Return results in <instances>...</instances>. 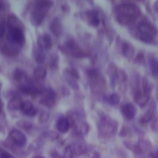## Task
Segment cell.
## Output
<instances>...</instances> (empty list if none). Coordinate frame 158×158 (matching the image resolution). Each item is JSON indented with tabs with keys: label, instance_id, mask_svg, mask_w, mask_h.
Masks as SVG:
<instances>
[{
	"label": "cell",
	"instance_id": "7",
	"mask_svg": "<svg viewBox=\"0 0 158 158\" xmlns=\"http://www.w3.org/2000/svg\"><path fill=\"white\" fill-rule=\"evenodd\" d=\"M136 107L131 103L125 104L122 107V112L123 115L128 119H132L136 114Z\"/></svg>",
	"mask_w": 158,
	"mask_h": 158
},
{
	"label": "cell",
	"instance_id": "12",
	"mask_svg": "<svg viewBox=\"0 0 158 158\" xmlns=\"http://www.w3.org/2000/svg\"><path fill=\"white\" fill-rule=\"evenodd\" d=\"M7 24L8 29L12 30L15 28H22V23L20 22L19 19L14 14L10 15L7 18Z\"/></svg>",
	"mask_w": 158,
	"mask_h": 158
},
{
	"label": "cell",
	"instance_id": "33",
	"mask_svg": "<svg viewBox=\"0 0 158 158\" xmlns=\"http://www.w3.org/2000/svg\"><path fill=\"white\" fill-rule=\"evenodd\" d=\"M6 31V23L4 21H2L0 23V38H2Z\"/></svg>",
	"mask_w": 158,
	"mask_h": 158
},
{
	"label": "cell",
	"instance_id": "39",
	"mask_svg": "<svg viewBox=\"0 0 158 158\" xmlns=\"http://www.w3.org/2000/svg\"><path fill=\"white\" fill-rule=\"evenodd\" d=\"M157 156H158V151H157Z\"/></svg>",
	"mask_w": 158,
	"mask_h": 158
},
{
	"label": "cell",
	"instance_id": "17",
	"mask_svg": "<svg viewBox=\"0 0 158 158\" xmlns=\"http://www.w3.org/2000/svg\"><path fill=\"white\" fill-rule=\"evenodd\" d=\"M20 90L21 92L28 95H35L39 91L37 88L34 86L30 85H23L20 87Z\"/></svg>",
	"mask_w": 158,
	"mask_h": 158
},
{
	"label": "cell",
	"instance_id": "23",
	"mask_svg": "<svg viewBox=\"0 0 158 158\" xmlns=\"http://www.w3.org/2000/svg\"><path fill=\"white\" fill-rule=\"evenodd\" d=\"M106 101L110 105H115L119 102V96L116 93H112L105 97Z\"/></svg>",
	"mask_w": 158,
	"mask_h": 158
},
{
	"label": "cell",
	"instance_id": "28",
	"mask_svg": "<svg viewBox=\"0 0 158 158\" xmlns=\"http://www.w3.org/2000/svg\"><path fill=\"white\" fill-rule=\"evenodd\" d=\"M72 149H73V152L76 154V155H80L81 154H83L85 152V148L78 144H74L72 146Z\"/></svg>",
	"mask_w": 158,
	"mask_h": 158
},
{
	"label": "cell",
	"instance_id": "16",
	"mask_svg": "<svg viewBox=\"0 0 158 158\" xmlns=\"http://www.w3.org/2000/svg\"><path fill=\"white\" fill-rule=\"evenodd\" d=\"M87 16L88 17L91 24L94 26L96 27L99 24V19L98 17V14L96 10H91L86 13Z\"/></svg>",
	"mask_w": 158,
	"mask_h": 158
},
{
	"label": "cell",
	"instance_id": "3",
	"mask_svg": "<svg viewBox=\"0 0 158 158\" xmlns=\"http://www.w3.org/2000/svg\"><path fill=\"white\" fill-rule=\"evenodd\" d=\"M157 35V28L151 22L144 21L138 26L139 38L146 43H151Z\"/></svg>",
	"mask_w": 158,
	"mask_h": 158
},
{
	"label": "cell",
	"instance_id": "29",
	"mask_svg": "<svg viewBox=\"0 0 158 158\" xmlns=\"http://www.w3.org/2000/svg\"><path fill=\"white\" fill-rule=\"evenodd\" d=\"M67 73H68V75L72 78H74V79H78L79 78V74L78 73V72L74 69H67Z\"/></svg>",
	"mask_w": 158,
	"mask_h": 158
},
{
	"label": "cell",
	"instance_id": "15",
	"mask_svg": "<svg viewBox=\"0 0 158 158\" xmlns=\"http://www.w3.org/2000/svg\"><path fill=\"white\" fill-rule=\"evenodd\" d=\"M122 52L125 58L127 59H131L134 54V48L131 44L125 43L122 45Z\"/></svg>",
	"mask_w": 158,
	"mask_h": 158
},
{
	"label": "cell",
	"instance_id": "25",
	"mask_svg": "<svg viewBox=\"0 0 158 158\" xmlns=\"http://www.w3.org/2000/svg\"><path fill=\"white\" fill-rule=\"evenodd\" d=\"M2 52L7 56H13L17 53V49L14 46H6L2 49Z\"/></svg>",
	"mask_w": 158,
	"mask_h": 158
},
{
	"label": "cell",
	"instance_id": "35",
	"mask_svg": "<svg viewBox=\"0 0 158 158\" xmlns=\"http://www.w3.org/2000/svg\"><path fill=\"white\" fill-rule=\"evenodd\" d=\"M2 102L0 99V114L1 113V111H2Z\"/></svg>",
	"mask_w": 158,
	"mask_h": 158
},
{
	"label": "cell",
	"instance_id": "31",
	"mask_svg": "<svg viewBox=\"0 0 158 158\" xmlns=\"http://www.w3.org/2000/svg\"><path fill=\"white\" fill-rule=\"evenodd\" d=\"M49 118V113L46 110H43L41 112L40 116V120L41 122H45L48 120Z\"/></svg>",
	"mask_w": 158,
	"mask_h": 158
},
{
	"label": "cell",
	"instance_id": "4",
	"mask_svg": "<svg viewBox=\"0 0 158 158\" xmlns=\"http://www.w3.org/2000/svg\"><path fill=\"white\" fill-rule=\"evenodd\" d=\"M8 40L12 43L22 45L25 42V36L21 28H15L9 30L7 35Z\"/></svg>",
	"mask_w": 158,
	"mask_h": 158
},
{
	"label": "cell",
	"instance_id": "1",
	"mask_svg": "<svg viewBox=\"0 0 158 158\" xmlns=\"http://www.w3.org/2000/svg\"><path fill=\"white\" fill-rule=\"evenodd\" d=\"M141 11L138 6L132 2H123L120 4L115 9L116 19L123 25H126L136 19Z\"/></svg>",
	"mask_w": 158,
	"mask_h": 158
},
{
	"label": "cell",
	"instance_id": "34",
	"mask_svg": "<svg viewBox=\"0 0 158 158\" xmlns=\"http://www.w3.org/2000/svg\"><path fill=\"white\" fill-rule=\"evenodd\" d=\"M5 8V4L3 1H0V10H2Z\"/></svg>",
	"mask_w": 158,
	"mask_h": 158
},
{
	"label": "cell",
	"instance_id": "6",
	"mask_svg": "<svg viewBox=\"0 0 158 158\" xmlns=\"http://www.w3.org/2000/svg\"><path fill=\"white\" fill-rule=\"evenodd\" d=\"M145 88L144 91H138L135 94V102L140 106H145L149 99V89Z\"/></svg>",
	"mask_w": 158,
	"mask_h": 158
},
{
	"label": "cell",
	"instance_id": "20",
	"mask_svg": "<svg viewBox=\"0 0 158 158\" xmlns=\"http://www.w3.org/2000/svg\"><path fill=\"white\" fill-rule=\"evenodd\" d=\"M33 75L36 78L43 79L46 76V70L43 67H37L34 70Z\"/></svg>",
	"mask_w": 158,
	"mask_h": 158
},
{
	"label": "cell",
	"instance_id": "14",
	"mask_svg": "<svg viewBox=\"0 0 158 158\" xmlns=\"http://www.w3.org/2000/svg\"><path fill=\"white\" fill-rule=\"evenodd\" d=\"M23 101H22L21 98L19 96H14L12 98L7 104V107L10 110H17L20 109L21 106L22 104Z\"/></svg>",
	"mask_w": 158,
	"mask_h": 158
},
{
	"label": "cell",
	"instance_id": "2",
	"mask_svg": "<svg viewBox=\"0 0 158 158\" xmlns=\"http://www.w3.org/2000/svg\"><path fill=\"white\" fill-rule=\"evenodd\" d=\"M53 2L49 1H40L36 4L31 15V22L35 26H39L46 17L49 7L52 6Z\"/></svg>",
	"mask_w": 158,
	"mask_h": 158
},
{
	"label": "cell",
	"instance_id": "11",
	"mask_svg": "<svg viewBox=\"0 0 158 158\" xmlns=\"http://www.w3.org/2000/svg\"><path fill=\"white\" fill-rule=\"evenodd\" d=\"M50 30L55 36L58 37L60 36L62 32V24L58 19L56 18L51 22L50 24Z\"/></svg>",
	"mask_w": 158,
	"mask_h": 158
},
{
	"label": "cell",
	"instance_id": "22",
	"mask_svg": "<svg viewBox=\"0 0 158 158\" xmlns=\"http://www.w3.org/2000/svg\"><path fill=\"white\" fill-rule=\"evenodd\" d=\"M154 112V109L153 107H150L149 110L145 113V114L142 117V118L140 119V122L141 123H146L148 122L153 117Z\"/></svg>",
	"mask_w": 158,
	"mask_h": 158
},
{
	"label": "cell",
	"instance_id": "36",
	"mask_svg": "<svg viewBox=\"0 0 158 158\" xmlns=\"http://www.w3.org/2000/svg\"><path fill=\"white\" fill-rule=\"evenodd\" d=\"M33 158H45V157L41 156H35L33 157Z\"/></svg>",
	"mask_w": 158,
	"mask_h": 158
},
{
	"label": "cell",
	"instance_id": "32",
	"mask_svg": "<svg viewBox=\"0 0 158 158\" xmlns=\"http://www.w3.org/2000/svg\"><path fill=\"white\" fill-rule=\"evenodd\" d=\"M0 158H14L11 154L4 149H0Z\"/></svg>",
	"mask_w": 158,
	"mask_h": 158
},
{
	"label": "cell",
	"instance_id": "37",
	"mask_svg": "<svg viewBox=\"0 0 158 158\" xmlns=\"http://www.w3.org/2000/svg\"><path fill=\"white\" fill-rule=\"evenodd\" d=\"M151 158H156V157H155L154 156H152Z\"/></svg>",
	"mask_w": 158,
	"mask_h": 158
},
{
	"label": "cell",
	"instance_id": "10",
	"mask_svg": "<svg viewBox=\"0 0 158 158\" xmlns=\"http://www.w3.org/2000/svg\"><path fill=\"white\" fill-rule=\"evenodd\" d=\"M21 110L27 116H34L37 113V109L33 106V104L28 101H25L22 102L20 107Z\"/></svg>",
	"mask_w": 158,
	"mask_h": 158
},
{
	"label": "cell",
	"instance_id": "5",
	"mask_svg": "<svg viewBox=\"0 0 158 158\" xmlns=\"http://www.w3.org/2000/svg\"><path fill=\"white\" fill-rule=\"evenodd\" d=\"M9 138L11 141L19 146H23L27 140L26 136L17 129H14L10 132Z\"/></svg>",
	"mask_w": 158,
	"mask_h": 158
},
{
	"label": "cell",
	"instance_id": "21",
	"mask_svg": "<svg viewBox=\"0 0 158 158\" xmlns=\"http://www.w3.org/2000/svg\"><path fill=\"white\" fill-rule=\"evenodd\" d=\"M101 131L102 133L112 134L114 132V127L110 123L107 122H104L101 127Z\"/></svg>",
	"mask_w": 158,
	"mask_h": 158
},
{
	"label": "cell",
	"instance_id": "13",
	"mask_svg": "<svg viewBox=\"0 0 158 158\" xmlns=\"http://www.w3.org/2000/svg\"><path fill=\"white\" fill-rule=\"evenodd\" d=\"M54 100H55V93L52 90H49L48 91L46 96L41 99L40 102L45 105L46 106L50 107L54 104Z\"/></svg>",
	"mask_w": 158,
	"mask_h": 158
},
{
	"label": "cell",
	"instance_id": "19",
	"mask_svg": "<svg viewBox=\"0 0 158 158\" xmlns=\"http://www.w3.org/2000/svg\"><path fill=\"white\" fill-rule=\"evenodd\" d=\"M34 57L38 63H43L46 59V56L43 51L40 48L35 49L33 52Z\"/></svg>",
	"mask_w": 158,
	"mask_h": 158
},
{
	"label": "cell",
	"instance_id": "18",
	"mask_svg": "<svg viewBox=\"0 0 158 158\" xmlns=\"http://www.w3.org/2000/svg\"><path fill=\"white\" fill-rule=\"evenodd\" d=\"M149 64L152 73L154 75H158V59L151 57L149 59Z\"/></svg>",
	"mask_w": 158,
	"mask_h": 158
},
{
	"label": "cell",
	"instance_id": "8",
	"mask_svg": "<svg viewBox=\"0 0 158 158\" xmlns=\"http://www.w3.org/2000/svg\"><path fill=\"white\" fill-rule=\"evenodd\" d=\"M38 48L41 50L49 49L52 46L51 37L49 34H44L43 36H40L38 40Z\"/></svg>",
	"mask_w": 158,
	"mask_h": 158
},
{
	"label": "cell",
	"instance_id": "38",
	"mask_svg": "<svg viewBox=\"0 0 158 158\" xmlns=\"http://www.w3.org/2000/svg\"><path fill=\"white\" fill-rule=\"evenodd\" d=\"M0 89H1V83H0Z\"/></svg>",
	"mask_w": 158,
	"mask_h": 158
},
{
	"label": "cell",
	"instance_id": "27",
	"mask_svg": "<svg viewBox=\"0 0 158 158\" xmlns=\"http://www.w3.org/2000/svg\"><path fill=\"white\" fill-rule=\"evenodd\" d=\"M17 125L24 130H30L32 127V123L31 122L26 120H20L17 122Z\"/></svg>",
	"mask_w": 158,
	"mask_h": 158
},
{
	"label": "cell",
	"instance_id": "24",
	"mask_svg": "<svg viewBox=\"0 0 158 158\" xmlns=\"http://www.w3.org/2000/svg\"><path fill=\"white\" fill-rule=\"evenodd\" d=\"M49 65L51 69H57L59 66V56L57 54H51L49 60Z\"/></svg>",
	"mask_w": 158,
	"mask_h": 158
},
{
	"label": "cell",
	"instance_id": "30",
	"mask_svg": "<svg viewBox=\"0 0 158 158\" xmlns=\"http://www.w3.org/2000/svg\"><path fill=\"white\" fill-rule=\"evenodd\" d=\"M73 156V149L71 146L65 148L64 153V158H72Z\"/></svg>",
	"mask_w": 158,
	"mask_h": 158
},
{
	"label": "cell",
	"instance_id": "26",
	"mask_svg": "<svg viewBox=\"0 0 158 158\" xmlns=\"http://www.w3.org/2000/svg\"><path fill=\"white\" fill-rule=\"evenodd\" d=\"M26 77V73L20 69L17 68L14 73V78L16 81H20Z\"/></svg>",
	"mask_w": 158,
	"mask_h": 158
},
{
	"label": "cell",
	"instance_id": "9",
	"mask_svg": "<svg viewBox=\"0 0 158 158\" xmlns=\"http://www.w3.org/2000/svg\"><path fill=\"white\" fill-rule=\"evenodd\" d=\"M56 127L60 132L65 133L70 127V120L66 117H60L56 122Z\"/></svg>",
	"mask_w": 158,
	"mask_h": 158
}]
</instances>
